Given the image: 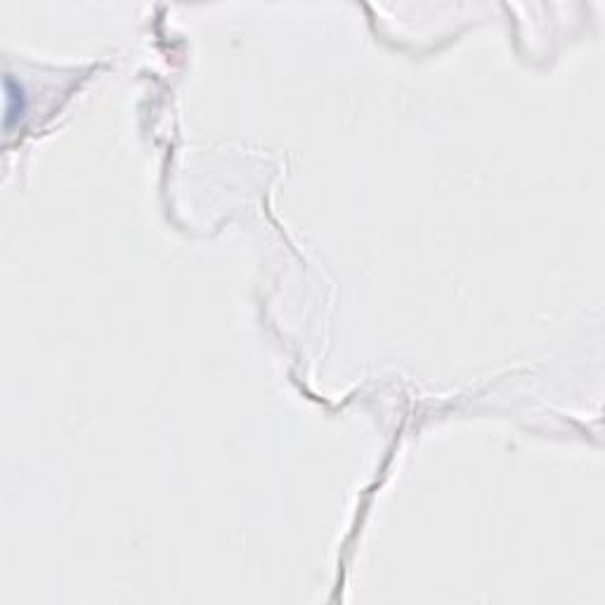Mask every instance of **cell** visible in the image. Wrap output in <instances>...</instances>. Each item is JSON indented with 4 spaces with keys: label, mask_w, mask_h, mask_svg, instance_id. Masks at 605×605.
I'll use <instances>...</instances> for the list:
<instances>
[{
    "label": "cell",
    "mask_w": 605,
    "mask_h": 605,
    "mask_svg": "<svg viewBox=\"0 0 605 605\" xmlns=\"http://www.w3.org/2000/svg\"><path fill=\"white\" fill-rule=\"evenodd\" d=\"M5 93H8V104H5V128L10 130V125H12V118H17V116H22V109L19 107H15V102L17 100H24V95H22V88L19 86H15V81H12V76H8V79H5Z\"/></svg>",
    "instance_id": "obj_1"
}]
</instances>
